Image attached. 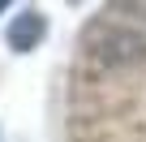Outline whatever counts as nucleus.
I'll return each instance as SVG.
<instances>
[{
	"instance_id": "f257e3e1",
	"label": "nucleus",
	"mask_w": 146,
	"mask_h": 142,
	"mask_svg": "<svg viewBox=\"0 0 146 142\" xmlns=\"http://www.w3.org/2000/svg\"><path fill=\"white\" fill-rule=\"evenodd\" d=\"M43 35H47L43 13H22V17H13V26H9V47H13V52H30Z\"/></svg>"
},
{
	"instance_id": "f03ea898",
	"label": "nucleus",
	"mask_w": 146,
	"mask_h": 142,
	"mask_svg": "<svg viewBox=\"0 0 146 142\" xmlns=\"http://www.w3.org/2000/svg\"><path fill=\"white\" fill-rule=\"evenodd\" d=\"M9 5H13V0H0V13H5V9H9Z\"/></svg>"
}]
</instances>
